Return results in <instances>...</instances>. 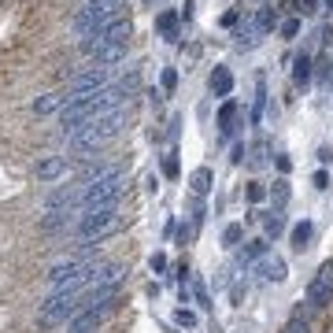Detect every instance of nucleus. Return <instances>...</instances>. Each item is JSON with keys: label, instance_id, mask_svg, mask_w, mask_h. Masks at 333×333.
Returning <instances> with one entry per match:
<instances>
[{"label": "nucleus", "instance_id": "obj_8", "mask_svg": "<svg viewBox=\"0 0 333 333\" xmlns=\"http://www.w3.org/2000/svg\"><path fill=\"white\" fill-rule=\"evenodd\" d=\"M300 11H304V15H315V11H319V4H315V0H300Z\"/></svg>", "mask_w": 333, "mask_h": 333}, {"label": "nucleus", "instance_id": "obj_6", "mask_svg": "<svg viewBox=\"0 0 333 333\" xmlns=\"http://www.w3.org/2000/svg\"><path fill=\"white\" fill-rule=\"evenodd\" d=\"M174 85H178V74H174V71H163V89H174Z\"/></svg>", "mask_w": 333, "mask_h": 333}, {"label": "nucleus", "instance_id": "obj_4", "mask_svg": "<svg viewBox=\"0 0 333 333\" xmlns=\"http://www.w3.org/2000/svg\"><path fill=\"white\" fill-rule=\"evenodd\" d=\"M296 34H300V23L296 19H285L281 23V37H296Z\"/></svg>", "mask_w": 333, "mask_h": 333}, {"label": "nucleus", "instance_id": "obj_7", "mask_svg": "<svg viewBox=\"0 0 333 333\" xmlns=\"http://www.w3.org/2000/svg\"><path fill=\"white\" fill-rule=\"evenodd\" d=\"M193 182H196V189H208V170H196Z\"/></svg>", "mask_w": 333, "mask_h": 333}, {"label": "nucleus", "instance_id": "obj_9", "mask_svg": "<svg viewBox=\"0 0 333 333\" xmlns=\"http://www.w3.org/2000/svg\"><path fill=\"white\" fill-rule=\"evenodd\" d=\"M237 19H241V11H226V15H222V26H233Z\"/></svg>", "mask_w": 333, "mask_h": 333}, {"label": "nucleus", "instance_id": "obj_10", "mask_svg": "<svg viewBox=\"0 0 333 333\" xmlns=\"http://www.w3.org/2000/svg\"><path fill=\"white\" fill-rule=\"evenodd\" d=\"M326 4H329V8H333V0H326Z\"/></svg>", "mask_w": 333, "mask_h": 333}, {"label": "nucleus", "instance_id": "obj_1", "mask_svg": "<svg viewBox=\"0 0 333 333\" xmlns=\"http://www.w3.org/2000/svg\"><path fill=\"white\" fill-rule=\"evenodd\" d=\"M230 89H233L230 71H226V67H215V74H211V93H218V97H230Z\"/></svg>", "mask_w": 333, "mask_h": 333}, {"label": "nucleus", "instance_id": "obj_2", "mask_svg": "<svg viewBox=\"0 0 333 333\" xmlns=\"http://www.w3.org/2000/svg\"><path fill=\"white\" fill-rule=\"evenodd\" d=\"M293 82H296V85H307V82H311V56H307V52H304V56H296Z\"/></svg>", "mask_w": 333, "mask_h": 333}, {"label": "nucleus", "instance_id": "obj_3", "mask_svg": "<svg viewBox=\"0 0 333 333\" xmlns=\"http://www.w3.org/2000/svg\"><path fill=\"white\" fill-rule=\"evenodd\" d=\"M156 26H160L167 37H174V30H178V15H174V11H163L160 19H156Z\"/></svg>", "mask_w": 333, "mask_h": 333}, {"label": "nucleus", "instance_id": "obj_5", "mask_svg": "<svg viewBox=\"0 0 333 333\" xmlns=\"http://www.w3.org/2000/svg\"><path fill=\"white\" fill-rule=\"evenodd\" d=\"M233 111H237L233 104H226V107L218 111V122H222V130H230V119H233Z\"/></svg>", "mask_w": 333, "mask_h": 333}]
</instances>
